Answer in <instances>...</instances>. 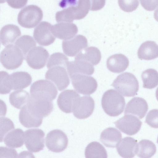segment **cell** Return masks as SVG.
I'll return each instance as SVG.
<instances>
[{
    "label": "cell",
    "mask_w": 158,
    "mask_h": 158,
    "mask_svg": "<svg viewBox=\"0 0 158 158\" xmlns=\"http://www.w3.org/2000/svg\"><path fill=\"white\" fill-rule=\"evenodd\" d=\"M30 98L29 94L27 92L23 90H19L10 94L9 101L14 107L20 109L27 103Z\"/></svg>",
    "instance_id": "30"
},
{
    "label": "cell",
    "mask_w": 158,
    "mask_h": 158,
    "mask_svg": "<svg viewBox=\"0 0 158 158\" xmlns=\"http://www.w3.org/2000/svg\"><path fill=\"white\" fill-rule=\"evenodd\" d=\"M125 97H133L137 94L139 89L138 81L134 75L125 72L119 75L111 85Z\"/></svg>",
    "instance_id": "3"
},
{
    "label": "cell",
    "mask_w": 158,
    "mask_h": 158,
    "mask_svg": "<svg viewBox=\"0 0 158 158\" xmlns=\"http://www.w3.org/2000/svg\"><path fill=\"white\" fill-rule=\"evenodd\" d=\"M14 128V123L10 119L0 117V142L3 141L5 136Z\"/></svg>",
    "instance_id": "35"
},
{
    "label": "cell",
    "mask_w": 158,
    "mask_h": 158,
    "mask_svg": "<svg viewBox=\"0 0 158 158\" xmlns=\"http://www.w3.org/2000/svg\"><path fill=\"white\" fill-rule=\"evenodd\" d=\"M156 151V146L153 142L144 139L139 142L136 154L140 158H150L155 154Z\"/></svg>",
    "instance_id": "28"
},
{
    "label": "cell",
    "mask_w": 158,
    "mask_h": 158,
    "mask_svg": "<svg viewBox=\"0 0 158 158\" xmlns=\"http://www.w3.org/2000/svg\"><path fill=\"white\" fill-rule=\"evenodd\" d=\"M122 137V134L119 131L115 128L110 127L102 132L100 140L106 147L113 148L117 146Z\"/></svg>",
    "instance_id": "23"
},
{
    "label": "cell",
    "mask_w": 158,
    "mask_h": 158,
    "mask_svg": "<svg viewBox=\"0 0 158 158\" xmlns=\"http://www.w3.org/2000/svg\"><path fill=\"white\" fill-rule=\"evenodd\" d=\"M86 158L107 157L105 148L100 143L96 141L89 143L86 147L85 152Z\"/></svg>",
    "instance_id": "29"
},
{
    "label": "cell",
    "mask_w": 158,
    "mask_h": 158,
    "mask_svg": "<svg viewBox=\"0 0 158 158\" xmlns=\"http://www.w3.org/2000/svg\"><path fill=\"white\" fill-rule=\"evenodd\" d=\"M102 108L108 115L117 116L123 111L125 102L124 98L118 92L110 89L103 94L101 101Z\"/></svg>",
    "instance_id": "1"
},
{
    "label": "cell",
    "mask_w": 158,
    "mask_h": 158,
    "mask_svg": "<svg viewBox=\"0 0 158 158\" xmlns=\"http://www.w3.org/2000/svg\"><path fill=\"white\" fill-rule=\"evenodd\" d=\"M30 97L38 100L52 101L56 98L57 90L51 81L40 80L34 82L31 85Z\"/></svg>",
    "instance_id": "4"
},
{
    "label": "cell",
    "mask_w": 158,
    "mask_h": 158,
    "mask_svg": "<svg viewBox=\"0 0 158 158\" xmlns=\"http://www.w3.org/2000/svg\"><path fill=\"white\" fill-rule=\"evenodd\" d=\"M53 108L52 101L35 100L30 97L22 109L24 113L30 118L43 120V118L51 113Z\"/></svg>",
    "instance_id": "2"
},
{
    "label": "cell",
    "mask_w": 158,
    "mask_h": 158,
    "mask_svg": "<svg viewBox=\"0 0 158 158\" xmlns=\"http://www.w3.org/2000/svg\"><path fill=\"white\" fill-rule=\"evenodd\" d=\"M116 127L130 135L136 134L140 130L142 122L132 114H127L114 123Z\"/></svg>",
    "instance_id": "12"
},
{
    "label": "cell",
    "mask_w": 158,
    "mask_h": 158,
    "mask_svg": "<svg viewBox=\"0 0 158 158\" xmlns=\"http://www.w3.org/2000/svg\"><path fill=\"white\" fill-rule=\"evenodd\" d=\"M36 44L33 38L31 36L27 35L21 36L15 42V45L20 49L25 58L28 52Z\"/></svg>",
    "instance_id": "32"
},
{
    "label": "cell",
    "mask_w": 158,
    "mask_h": 158,
    "mask_svg": "<svg viewBox=\"0 0 158 158\" xmlns=\"http://www.w3.org/2000/svg\"><path fill=\"white\" fill-rule=\"evenodd\" d=\"M24 133L25 145L29 151L37 152L43 149L45 133L43 130L39 129H30L26 131Z\"/></svg>",
    "instance_id": "10"
},
{
    "label": "cell",
    "mask_w": 158,
    "mask_h": 158,
    "mask_svg": "<svg viewBox=\"0 0 158 158\" xmlns=\"http://www.w3.org/2000/svg\"><path fill=\"white\" fill-rule=\"evenodd\" d=\"M75 6H72L57 12L55 15L56 21L58 23H71L76 20Z\"/></svg>",
    "instance_id": "33"
},
{
    "label": "cell",
    "mask_w": 158,
    "mask_h": 158,
    "mask_svg": "<svg viewBox=\"0 0 158 158\" xmlns=\"http://www.w3.org/2000/svg\"><path fill=\"white\" fill-rule=\"evenodd\" d=\"M70 77L74 88L81 94L89 95L94 92L97 89V82L92 77L77 73Z\"/></svg>",
    "instance_id": "7"
},
{
    "label": "cell",
    "mask_w": 158,
    "mask_h": 158,
    "mask_svg": "<svg viewBox=\"0 0 158 158\" xmlns=\"http://www.w3.org/2000/svg\"><path fill=\"white\" fill-rule=\"evenodd\" d=\"M8 73L5 71H0V94H9L12 90L8 81Z\"/></svg>",
    "instance_id": "37"
},
{
    "label": "cell",
    "mask_w": 158,
    "mask_h": 158,
    "mask_svg": "<svg viewBox=\"0 0 158 158\" xmlns=\"http://www.w3.org/2000/svg\"><path fill=\"white\" fill-rule=\"evenodd\" d=\"M21 35V31L17 26L8 24L3 26L0 31V40L2 44L6 46L13 43Z\"/></svg>",
    "instance_id": "24"
},
{
    "label": "cell",
    "mask_w": 158,
    "mask_h": 158,
    "mask_svg": "<svg viewBox=\"0 0 158 158\" xmlns=\"http://www.w3.org/2000/svg\"><path fill=\"white\" fill-rule=\"evenodd\" d=\"M129 61L127 58L122 54H116L109 57L107 60L106 65L108 70L113 73H119L127 68Z\"/></svg>",
    "instance_id": "22"
},
{
    "label": "cell",
    "mask_w": 158,
    "mask_h": 158,
    "mask_svg": "<svg viewBox=\"0 0 158 158\" xmlns=\"http://www.w3.org/2000/svg\"><path fill=\"white\" fill-rule=\"evenodd\" d=\"M75 6L77 13V20L82 19L85 17L90 10V1L78 0L77 5Z\"/></svg>",
    "instance_id": "36"
},
{
    "label": "cell",
    "mask_w": 158,
    "mask_h": 158,
    "mask_svg": "<svg viewBox=\"0 0 158 158\" xmlns=\"http://www.w3.org/2000/svg\"><path fill=\"white\" fill-rule=\"evenodd\" d=\"M6 2V0H0V3H3Z\"/></svg>",
    "instance_id": "45"
},
{
    "label": "cell",
    "mask_w": 158,
    "mask_h": 158,
    "mask_svg": "<svg viewBox=\"0 0 158 158\" xmlns=\"http://www.w3.org/2000/svg\"><path fill=\"white\" fill-rule=\"evenodd\" d=\"M66 67L63 65L52 66L49 68L45 74V78L53 82L59 91L66 88L70 83Z\"/></svg>",
    "instance_id": "8"
},
{
    "label": "cell",
    "mask_w": 158,
    "mask_h": 158,
    "mask_svg": "<svg viewBox=\"0 0 158 158\" xmlns=\"http://www.w3.org/2000/svg\"><path fill=\"white\" fill-rule=\"evenodd\" d=\"M32 81L30 75L28 73L19 71L9 75L8 81L11 89L18 90L24 89L29 86Z\"/></svg>",
    "instance_id": "20"
},
{
    "label": "cell",
    "mask_w": 158,
    "mask_h": 158,
    "mask_svg": "<svg viewBox=\"0 0 158 158\" xmlns=\"http://www.w3.org/2000/svg\"></svg>",
    "instance_id": "46"
},
{
    "label": "cell",
    "mask_w": 158,
    "mask_h": 158,
    "mask_svg": "<svg viewBox=\"0 0 158 158\" xmlns=\"http://www.w3.org/2000/svg\"><path fill=\"white\" fill-rule=\"evenodd\" d=\"M90 10L97 11L102 8L105 4L106 0H89Z\"/></svg>",
    "instance_id": "42"
},
{
    "label": "cell",
    "mask_w": 158,
    "mask_h": 158,
    "mask_svg": "<svg viewBox=\"0 0 158 158\" xmlns=\"http://www.w3.org/2000/svg\"><path fill=\"white\" fill-rule=\"evenodd\" d=\"M137 140L130 137L122 139L117 147L118 153L122 157L131 158L135 156L137 149Z\"/></svg>",
    "instance_id": "19"
},
{
    "label": "cell",
    "mask_w": 158,
    "mask_h": 158,
    "mask_svg": "<svg viewBox=\"0 0 158 158\" xmlns=\"http://www.w3.org/2000/svg\"><path fill=\"white\" fill-rule=\"evenodd\" d=\"M45 142L49 150L58 153L63 151L67 148L68 139L64 132L60 130L56 129L47 134Z\"/></svg>",
    "instance_id": "9"
},
{
    "label": "cell",
    "mask_w": 158,
    "mask_h": 158,
    "mask_svg": "<svg viewBox=\"0 0 158 158\" xmlns=\"http://www.w3.org/2000/svg\"><path fill=\"white\" fill-rule=\"evenodd\" d=\"M5 144L9 147L19 148L22 147L24 141V133L21 129H14L7 134L4 139Z\"/></svg>",
    "instance_id": "27"
},
{
    "label": "cell",
    "mask_w": 158,
    "mask_h": 158,
    "mask_svg": "<svg viewBox=\"0 0 158 158\" xmlns=\"http://www.w3.org/2000/svg\"><path fill=\"white\" fill-rule=\"evenodd\" d=\"M148 110L146 101L140 97H134L127 103L125 109L124 114L135 115L140 119L145 116Z\"/></svg>",
    "instance_id": "18"
},
{
    "label": "cell",
    "mask_w": 158,
    "mask_h": 158,
    "mask_svg": "<svg viewBox=\"0 0 158 158\" xmlns=\"http://www.w3.org/2000/svg\"><path fill=\"white\" fill-rule=\"evenodd\" d=\"M42 10L35 5L27 6L22 9L18 16V22L22 27L31 28L36 26L42 20Z\"/></svg>",
    "instance_id": "6"
},
{
    "label": "cell",
    "mask_w": 158,
    "mask_h": 158,
    "mask_svg": "<svg viewBox=\"0 0 158 158\" xmlns=\"http://www.w3.org/2000/svg\"><path fill=\"white\" fill-rule=\"evenodd\" d=\"M142 6L146 10L153 11L158 6V0H139Z\"/></svg>",
    "instance_id": "41"
},
{
    "label": "cell",
    "mask_w": 158,
    "mask_h": 158,
    "mask_svg": "<svg viewBox=\"0 0 158 158\" xmlns=\"http://www.w3.org/2000/svg\"><path fill=\"white\" fill-rule=\"evenodd\" d=\"M101 58L100 51L97 48L90 47L81 51L77 54L75 59L85 61L92 65H96L99 63Z\"/></svg>",
    "instance_id": "25"
},
{
    "label": "cell",
    "mask_w": 158,
    "mask_h": 158,
    "mask_svg": "<svg viewBox=\"0 0 158 158\" xmlns=\"http://www.w3.org/2000/svg\"><path fill=\"white\" fill-rule=\"evenodd\" d=\"M68 61L67 57L64 54L56 52L52 54L48 60L47 67L49 69L52 66L57 65H63L66 66Z\"/></svg>",
    "instance_id": "34"
},
{
    "label": "cell",
    "mask_w": 158,
    "mask_h": 158,
    "mask_svg": "<svg viewBox=\"0 0 158 158\" xmlns=\"http://www.w3.org/2000/svg\"><path fill=\"white\" fill-rule=\"evenodd\" d=\"M7 111V106L4 102L0 99V117L6 115Z\"/></svg>",
    "instance_id": "44"
},
{
    "label": "cell",
    "mask_w": 158,
    "mask_h": 158,
    "mask_svg": "<svg viewBox=\"0 0 158 158\" xmlns=\"http://www.w3.org/2000/svg\"><path fill=\"white\" fill-rule=\"evenodd\" d=\"M49 56L48 51L41 46L35 47L27 53L26 60L29 66L35 69L44 67Z\"/></svg>",
    "instance_id": "11"
},
{
    "label": "cell",
    "mask_w": 158,
    "mask_h": 158,
    "mask_svg": "<svg viewBox=\"0 0 158 158\" xmlns=\"http://www.w3.org/2000/svg\"><path fill=\"white\" fill-rule=\"evenodd\" d=\"M66 67L69 76L77 73L90 75L93 74L94 71L93 65L82 60H75L74 61H68Z\"/></svg>",
    "instance_id": "21"
},
{
    "label": "cell",
    "mask_w": 158,
    "mask_h": 158,
    "mask_svg": "<svg viewBox=\"0 0 158 158\" xmlns=\"http://www.w3.org/2000/svg\"><path fill=\"white\" fill-rule=\"evenodd\" d=\"M139 58L141 60H149L155 59L158 56V47L154 41H147L140 46L137 52Z\"/></svg>",
    "instance_id": "26"
},
{
    "label": "cell",
    "mask_w": 158,
    "mask_h": 158,
    "mask_svg": "<svg viewBox=\"0 0 158 158\" xmlns=\"http://www.w3.org/2000/svg\"><path fill=\"white\" fill-rule=\"evenodd\" d=\"M88 46L87 40L84 36L79 35L73 38L62 42L63 52L69 56H74Z\"/></svg>",
    "instance_id": "15"
},
{
    "label": "cell",
    "mask_w": 158,
    "mask_h": 158,
    "mask_svg": "<svg viewBox=\"0 0 158 158\" xmlns=\"http://www.w3.org/2000/svg\"><path fill=\"white\" fill-rule=\"evenodd\" d=\"M145 122L150 127L157 128L158 110L154 109L150 110L147 114Z\"/></svg>",
    "instance_id": "39"
},
{
    "label": "cell",
    "mask_w": 158,
    "mask_h": 158,
    "mask_svg": "<svg viewBox=\"0 0 158 158\" xmlns=\"http://www.w3.org/2000/svg\"><path fill=\"white\" fill-rule=\"evenodd\" d=\"M18 156L17 152L15 149L0 147V157L16 158Z\"/></svg>",
    "instance_id": "40"
},
{
    "label": "cell",
    "mask_w": 158,
    "mask_h": 158,
    "mask_svg": "<svg viewBox=\"0 0 158 158\" xmlns=\"http://www.w3.org/2000/svg\"><path fill=\"white\" fill-rule=\"evenodd\" d=\"M95 103L93 98L89 96L79 98L74 105L73 112L74 115L80 119L87 118L93 113Z\"/></svg>",
    "instance_id": "13"
},
{
    "label": "cell",
    "mask_w": 158,
    "mask_h": 158,
    "mask_svg": "<svg viewBox=\"0 0 158 158\" xmlns=\"http://www.w3.org/2000/svg\"><path fill=\"white\" fill-rule=\"evenodd\" d=\"M80 97L79 94L73 90H65L59 95L57 105L63 112L66 113H71L77 100Z\"/></svg>",
    "instance_id": "16"
},
{
    "label": "cell",
    "mask_w": 158,
    "mask_h": 158,
    "mask_svg": "<svg viewBox=\"0 0 158 158\" xmlns=\"http://www.w3.org/2000/svg\"><path fill=\"white\" fill-rule=\"evenodd\" d=\"M11 7L15 9L21 8L27 3L28 0H6Z\"/></svg>",
    "instance_id": "43"
},
{
    "label": "cell",
    "mask_w": 158,
    "mask_h": 158,
    "mask_svg": "<svg viewBox=\"0 0 158 158\" xmlns=\"http://www.w3.org/2000/svg\"><path fill=\"white\" fill-rule=\"evenodd\" d=\"M52 26L48 22L43 21L35 29L33 37L39 44L47 46L54 42L55 37L52 32Z\"/></svg>",
    "instance_id": "14"
},
{
    "label": "cell",
    "mask_w": 158,
    "mask_h": 158,
    "mask_svg": "<svg viewBox=\"0 0 158 158\" xmlns=\"http://www.w3.org/2000/svg\"><path fill=\"white\" fill-rule=\"evenodd\" d=\"M52 32L56 38L67 40L73 38L78 32L77 26L70 23L60 22L52 26Z\"/></svg>",
    "instance_id": "17"
},
{
    "label": "cell",
    "mask_w": 158,
    "mask_h": 158,
    "mask_svg": "<svg viewBox=\"0 0 158 158\" xmlns=\"http://www.w3.org/2000/svg\"><path fill=\"white\" fill-rule=\"evenodd\" d=\"M158 72L155 69H149L142 73L141 78L143 82V87L145 88L152 89L158 85Z\"/></svg>",
    "instance_id": "31"
},
{
    "label": "cell",
    "mask_w": 158,
    "mask_h": 158,
    "mask_svg": "<svg viewBox=\"0 0 158 158\" xmlns=\"http://www.w3.org/2000/svg\"><path fill=\"white\" fill-rule=\"evenodd\" d=\"M24 57L16 45L9 44L1 52L0 61L2 65L9 70L15 69L22 64Z\"/></svg>",
    "instance_id": "5"
},
{
    "label": "cell",
    "mask_w": 158,
    "mask_h": 158,
    "mask_svg": "<svg viewBox=\"0 0 158 158\" xmlns=\"http://www.w3.org/2000/svg\"><path fill=\"white\" fill-rule=\"evenodd\" d=\"M120 8L126 12H131L136 10L139 5V0H118Z\"/></svg>",
    "instance_id": "38"
}]
</instances>
